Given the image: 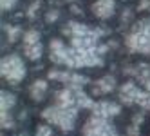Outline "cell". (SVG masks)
Returning a JSON list of instances; mask_svg holds the SVG:
<instances>
[{
    "label": "cell",
    "mask_w": 150,
    "mask_h": 136,
    "mask_svg": "<svg viewBox=\"0 0 150 136\" xmlns=\"http://www.w3.org/2000/svg\"><path fill=\"white\" fill-rule=\"evenodd\" d=\"M125 44L132 53L150 55V18H143L127 35Z\"/></svg>",
    "instance_id": "1"
},
{
    "label": "cell",
    "mask_w": 150,
    "mask_h": 136,
    "mask_svg": "<svg viewBox=\"0 0 150 136\" xmlns=\"http://www.w3.org/2000/svg\"><path fill=\"white\" fill-rule=\"evenodd\" d=\"M42 118H45L49 123L56 125L62 131H72L74 122L78 118V107H60V105H52L42 111Z\"/></svg>",
    "instance_id": "2"
},
{
    "label": "cell",
    "mask_w": 150,
    "mask_h": 136,
    "mask_svg": "<svg viewBox=\"0 0 150 136\" xmlns=\"http://www.w3.org/2000/svg\"><path fill=\"white\" fill-rule=\"evenodd\" d=\"M0 73L9 83L16 85L25 76V64L18 55H7L0 62Z\"/></svg>",
    "instance_id": "3"
},
{
    "label": "cell",
    "mask_w": 150,
    "mask_h": 136,
    "mask_svg": "<svg viewBox=\"0 0 150 136\" xmlns=\"http://www.w3.org/2000/svg\"><path fill=\"white\" fill-rule=\"evenodd\" d=\"M83 136H117V132L107 118L92 114L83 125Z\"/></svg>",
    "instance_id": "4"
},
{
    "label": "cell",
    "mask_w": 150,
    "mask_h": 136,
    "mask_svg": "<svg viewBox=\"0 0 150 136\" xmlns=\"http://www.w3.org/2000/svg\"><path fill=\"white\" fill-rule=\"evenodd\" d=\"M24 55L29 60H40L44 55V46L40 42V33L36 29H29L24 35Z\"/></svg>",
    "instance_id": "5"
},
{
    "label": "cell",
    "mask_w": 150,
    "mask_h": 136,
    "mask_svg": "<svg viewBox=\"0 0 150 136\" xmlns=\"http://www.w3.org/2000/svg\"><path fill=\"white\" fill-rule=\"evenodd\" d=\"M69 56H71V47H67L62 40L54 38L49 44V58L58 66H67L69 64Z\"/></svg>",
    "instance_id": "6"
},
{
    "label": "cell",
    "mask_w": 150,
    "mask_h": 136,
    "mask_svg": "<svg viewBox=\"0 0 150 136\" xmlns=\"http://www.w3.org/2000/svg\"><path fill=\"white\" fill-rule=\"evenodd\" d=\"M49 78L51 80H60L63 83H67V87L71 85H85V83H89V78H85L81 75H78V73L74 71H60V69H54L49 73Z\"/></svg>",
    "instance_id": "7"
},
{
    "label": "cell",
    "mask_w": 150,
    "mask_h": 136,
    "mask_svg": "<svg viewBox=\"0 0 150 136\" xmlns=\"http://www.w3.org/2000/svg\"><path fill=\"white\" fill-rule=\"evenodd\" d=\"M91 9H92V15L96 18L107 20V18H110L114 15V11H116V2H114V0H96Z\"/></svg>",
    "instance_id": "8"
},
{
    "label": "cell",
    "mask_w": 150,
    "mask_h": 136,
    "mask_svg": "<svg viewBox=\"0 0 150 136\" xmlns=\"http://www.w3.org/2000/svg\"><path fill=\"white\" fill-rule=\"evenodd\" d=\"M120 105L114 102H96L94 107H92V114L96 116H101V118H107L109 120L110 116H116V114H120Z\"/></svg>",
    "instance_id": "9"
},
{
    "label": "cell",
    "mask_w": 150,
    "mask_h": 136,
    "mask_svg": "<svg viewBox=\"0 0 150 136\" xmlns=\"http://www.w3.org/2000/svg\"><path fill=\"white\" fill-rule=\"evenodd\" d=\"M116 87V78L112 75H107L100 80H96L92 83V95L94 96H103V95H109L110 91H114Z\"/></svg>",
    "instance_id": "10"
},
{
    "label": "cell",
    "mask_w": 150,
    "mask_h": 136,
    "mask_svg": "<svg viewBox=\"0 0 150 136\" xmlns=\"http://www.w3.org/2000/svg\"><path fill=\"white\" fill-rule=\"evenodd\" d=\"M54 105H60V107H78L76 93H74V89L72 87H65V89L58 91L56 93V103H54Z\"/></svg>",
    "instance_id": "11"
},
{
    "label": "cell",
    "mask_w": 150,
    "mask_h": 136,
    "mask_svg": "<svg viewBox=\"0 0 150 136\" xmlns=\"http://www.w3.org/2000/svg\"><path fill=\"white\" fill-rule=\"evenodd\" d=\"M29 91H31V98H33V100H36V102L44 100L45 93H47V82L45 80H36L33 85H31Z\"/></svg>",
    "instance_id": "12"
},
{
    "label": "cell",
    "mask_w": 150,
    "mask_h": 136,
    "mask_svg": "<svg viewBox=\"0 0 150 136\" xmlns=\"http://www.w3.org/2000/svg\"><path fill=\"white\" fill-rule=\"evenodd\" d=\"M15 95L9 91H2L0 93V113H9L11 107L15 105Z\"/></svg>",
    "instance_id": "13"
},
{
    "label": "cell",
    "mask_w": 150,
    "mask_h": 136,
    "mask_svg": "<svg viewBox=\"0 0 150 136\" xmlns=\"http://www.w3.org/2000/svg\"><path fill=\"white\" fill-rule=\"evenodd\" d=\"M0 114H2V118H0L2 127H4V129H11V127H13V118H11V114H9V113H0Z\"/></svg>",
    "instance_id": "14"
},
{
    "label": "cell",
    "mask_w": 150,
    "mask_h": 136,
    "mask_svg": "<svg viewBox=\"0 0 150 136\" xmlns=\"http://www.w3.org/2000/svg\"><path fill=\"white\" fill-rule=\"evenodd\" d=\"M4 29L7 31V40H9V42H15V40L18 38V35H20V29H18V27H11V26H6Z\"/></svg>",
    "instance_id": "15"
},
{
    "label": "cell",
    "mask_w": 150,
    "mask_h": 136,
    "mask_svg": "<svg viewBox=\"0 0 150 136\" xmlns=\"http://www.w3.org/2000/svg\"><path fill=\"white\" fill-rule=\"evenodd\" d=\"M18 0H0V7H2V11H11V9L16 6Z\"/></svg>",
    "instance_id": "16"
},
{
    "label": "cell",
    "mask_w": 150,
    "mask_h": 136,
    "mask_svg": "<svg viewBox=\"0 0 150 136\" xmlns=\"http://www.w3.org/2000/svg\"><path fill=\"white\" fill-rule=\"evenodd\" d=\"M51 134H52V131H51L49 125H40L38 131H36V136H51Z\"/></svg>",
    "instance_id": "17"
},
{
    "label": "cell",
    "mask_w": 150,
    "mask_h": 136,
    "mask_svg": "<svg viewBox=\"0 0 150 136\" xmlns=\"http://www.w3.org/2000/svg\"><path fill=\"white\" fill-rule=\"evenodd\" d=\"M56 18H58V11H56V9H52V11H49V13L45 15V20H47V22H54Z\"/></svg>",
    "instance_id": "18"
},
{
    "label": "cell",
    "mask_w": 150,
    "mask_h": 136,
    "mask_svg": "<svg viewBox=\"0 0 150 136\" xmlns=\"http://www.w3.org/2000/svg\"><path fill=\"white\" fill-rule=\"evenodd\" d=\"M38 6H40V2H38V0H36V2H35V6H31L29 7V16H35V13H36V9H38Z\"/></svg>",
    "instance_id": "19"
},
{
    "label": "cell",
    "mask_w": 150,
    "mask_h": 136,
    "mask_svg": "<svg viewBox=\"0 0 150 136\" xmlns=\"http://www.w3.org/2000/svg\"><path fill=\"white\" fill-rule=\"evenodd\" d=\"M65 2H74V0H65Z\"/></svg>",
    "instance_id": "20"
}]
</instances>
